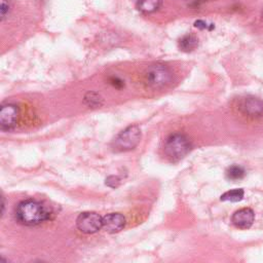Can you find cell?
Returning a JSON list of instances; mask_svg holds the SVG:
<instances>
[{
	"label": "cell",
	"mask_w": 263,
	"mask_h": 263,
	"mask_svg": "<svg viewBox=\"0 0 263 263\" xmlns=\"http://www.w3.org/2000/svg\"><path fill=\"white\" fill-rule=\"evenodd\" d=\"M20 115L18 107L14 104H5L2 105L0 109V126L3 132L12 129Z\"/></svg>",
	"instance_id": "6"
},
{
	"label": "cell",
	"mask_w": 263,
	"mask_h": 263,
	"mask_svg": "<svg viewBox=\"0 0 263 263\" xmlns=\"http://www.w3.org/2000/svg\"><path fill=\"white\" fill-rule=\"evenodd\" d=\"M146 84L154 89L163 88L173 80V72L163 64H153L149 66L144 75Z\"/></svg>",
	"instance_id": "3"
},
{
	"label": "cell",
	"mask_w": 263,
	"mask_h": 263,
	"mask_svg": "<svg viewBox=\"0 0 263 263\" xmlns=\"http://www.w3.org/2000/svg\"><path fill=\"white\" fill-rule=\"evenodd\" d=\"M141 141V130L137 125H130L120 132L114 140L116 151H129L135 149Z\"/></svg>",
	"instance_id": "4"
},
{
	"label": "cell",
	"mask_w": 263,
	"mask_h": 263,
	"mask_svg": "<svg viewBox=\"0 0 263 263\" xmlns=\"http://www.w3.org/2000/svg\"><path fill=\"white\" fill-rule=\"evenodd\" d=\"M76 226L83 233H95L103 227V217L96 212H83L77 217Z\"/></svg>",
	"instance_id": "5"
},
{
	"label": "cell",
	"mask_w": 263,
	"mask_h": 263,
	"mask_svg": "<svg viewBox=\"0 0 263 263\" xmlns=\"http://www.w3.org/2000/svg\"><path fill=\"white\" fill-rule=\"evenodd\" d=\"M1 205H2V212H1V214L3 215V214H4V208H5V202H4V197H3V196H2V204H1Z\"/></svg>",
	"instance_id": "19"
},
{
	"label": "cell",
	"mask_w": 263,
	"mask_h": 263,
	"mask_svg": "<svg viewBox=\"0 0 263 263\" xmlns=\"http://www.w3.org/2000/svg\"><path fill=\"white\" fill-rule=\"evenodd\" d=\"M194 27L200 29V30H212L214 28V25L211 24V25H208L204 21H201V20H198L194 23Z\"/></svg>",
	"instance_id": "17"
},
{
	"label": "cell",
	"mask_w": 263,
	"mask_h": 263,
	"mask_svg": "<svg viewBox=\"0 0 263 263\" xmlns=\"http://www.w3.org/2000/svg\"><path fill=\"white\" fill-rule=\"evenodd\" d=\"M109 81H110V83L114 86V87H116V88H120V87H122L123 85H124V83H123V81L121 80V79H119L118 77H111L110 79H109Z\"/></svg>",
	"instance_id": "18"
},
{
	"label": "cell",
	"mask_w": 263,
	"mask_h": 263,
	"mask_svg": "<svg viewBox=\"0 0 263 263\" xmlns=\"http://www.w3.org/2000/svg\"><path fill=\"white\" fill-rule=\"evenodd\" d=\"M245 195V191L241 188H237V189H232L229 191L224 192L221 195V200L222 201H231V202H237L240 201L243 198Z\"/></svg>",
	"instance_id": "12"
},
{
	"label": "cell",
	"mask_w": 263,
	"mask_h": 263,
	"mask_svg": "<svg viewBox=\"0 0 263 263\" xmlns=\"http://www.w3.org/2000/svg\"><path fill=\"white\" fill-rule=\"evenodd\" d=\"M191 150L189 138L181 133H175L166 138L163 144L164 155L172 161H179Z\"/></svg>",
	"instance_id": "2"
},
{
	"label": "cell",
	"mask_w": 263,
	"mask_h": 263,
	"mask_svg": "<svg viewBox=\"0 0 263 263\" xmlns=\"http://www.w3.org/2000/svg\"><path fill=\"white\" fill-rule=\"evenodd\" d=\"M10 1L9 0H0V14L1 20L4 21L5 17H7L9 11H10Z\"/></svg>",
	"instance_id": "15"
},
{
	"label": "cell",
	"mask_w": 263,
	"mask_h": 263,
	"mask_svg": "<svg viewBox=\"0 0 263 263\" xmlns=\"http://www.w3.org/2000/svg\"><path fill=\"white\" fill-rule=\"evenodd\" d=\"M84 103L89 108H98L103 105L102 97L96 91H88L84 96Z\"/></svg>",
	"instance_id": "13"
},
{
	"label": "cell",
	"mask_w": 263,
	"mask_h": 263,
	"mask_svg": "<svg viewBox=\"0 0 263 263\" xmlns=\"http://www.w3.org/2000/svg\"><path fill=\"white\" fill-rule=\"evenodd\" d=\"M226 178L228 180H232V181H237V180H240L245 177V168L240 165H231L229 166L227 170H226Z\"/></svg>",
	"instance_id": "14"
},
{
	"label": "cell",
	"mask_w": 263,
	"mask_h": 263,
	"mask_svg": "<svg viewBox=\"0 0 263 263\" xmlns=\"http://www.w3.org/2000/svg\"><path fill=\"white\" fill-rule=\"evenodd\" d=\"M241 112L251 117L263 115V102L256 98H246L239 104Z\"/></svg>",
	"instance_id": "9"
},
{
	"label": "cell",
	"mask_w": 263,
	"mask_h": 263,
	"mask_svg": "<svg viewBox=\"0 0 263 263\" xmlns=\"http://www.w3.org/2000/svg\"><path fill=\"white\" fill-rule=\"evenodd\" d=\"M50 212L41 202L34 199L21 201L15 209V218L25 226H36L48 220Z\"/></svg>",
	"instance_id": "1"
},
{
	"label": "cell",
	"mask_w": 263,
	"mask_h": 263,
	"mask_svg": "<svg viewBox=\"0 0 263 263\" xmlns=\"http://www.w3.org/2000/svg\"><path fill=\"white\" fill-rule=\"evenodd\" d=\"M125 218L120 213H110L103 217V227L109 233L119 232L125 226Z\"/></svg>",
	"instance_id": "8"
},
{
	"label": "cell",
	"mask_w": 263,
	"mask_h": 263,
	"mask_svg": "<svg viewBox=\"0 0 263 263\" xmlns=\"http://www.w3.org/2000/svg\"><path fill=\"white\" fill-rule=\"evenodd\" d=\"M198 45V39L195 35L193 34H187L184 35L180 40H179V47L183 51H191L195 49Z\"/></svg>",
	"instance_id": "11"
},
{
	"label": "cell",
	"mask_w": 263,
	"mask_h": 263,
	"mask_svg": "<svg viewBox=\"0 0 263 263\" xmlns=\"http://www.w3.org/2000/svg\"><path fill=\"white\" fill-rule=\"evenodd\" d=\"M255 220V213L250 208H242L235 211L231 217L232 224L239 229L250 228Z\"/></svg>",
	"instance_id": "7"
},
{
	"label": "cell",
	"mask_w": 263,
	"mask_h": 263,
	"mask_svg": "<svg viewBox=\"0 0 263 263\" xmlns=\"http://www.w3.org/2000/svg\"><path fill=\"white\" fill-rule=\"evenodd\" d=\"M162 5V0H137L136 6L143 13H152L157 11Z\"/></svg>",
	"instance_id": "10"
},
{
	"label": "cell",
	"mask_w": 263,
	"mask_h": 263,
	"mask_svg": "<svg viewBox=\"0 0 263 263\" xmlns=\"http://www.w3.org/2000/svg\"><path fill=\"white\" fill-rule=\"evenodd\" d=\"M120 183V179L117 177V176H109L107 179H106V185L111 187V188H116L118 187Z\"/></svg>",
	"instance_id": "16"
},
{
	"label": "cell",
	"mask_w": 263,
	"mask_h": 263,
	"mask_svg": "<svg viewBox=\"0 0 263 263\" xmlns=\"http://www.w3.org/2000/svg\"><path fill=\"white\" fill-rule=\"evenodd\" d=\"M262 16H263V13H262Z\"/></svg>",
	"instance_id": "20"
}]
</instances>
